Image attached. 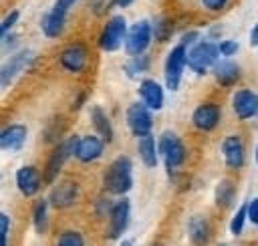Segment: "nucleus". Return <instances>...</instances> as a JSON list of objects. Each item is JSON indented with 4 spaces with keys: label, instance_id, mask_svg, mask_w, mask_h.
Returning <instances> with one entry per match:
<instances>
[{
    "label": "nucleus",
    "instance_id": "3",
    "mask_svg": "<svg viewBox=\"0 0 258 246\" xmlns=\"http://www.w3.org/2000/svg\"><path fill=\"white\" fill-rule=\"evenodd\" d=\"M218 54H220V46L210 42V40H202L191 44L189 52H187V65L191 67L194 73L204 75L210 67H216L218 63Z\"/></svg>",
    "mask_w": 258,
    "mask_h": 246
},
{
    "label": "nucleus",
    "instance_id": "9",
    "mask_svg": "<svg viewBox=\"0 0 258 246\" xmlns=\"http://www.w3.org/2000/svg\"><path fill=\"white\" fill-rule=\"evenodd\" d=\"M127 123H129V129H131L133 135H137V137L149 135L151 125H153L149 107L143 101L129 105V109H127Z\"/></svg>",
    "mask_w": 258,
    "mask_h": 246
},
{
    "label": "nucleus",
    "instance_id": "11",
    "mask_svg": "<svg viewBox=\"0 0 258 246\" xmlns=\"http://www.w3.org/2000/svg\"><path fill=\"white\" fill-rule=\"evenodd\" d=\"M87 60H89V54H87V48H85L83 42L69 44L60 52V58H58V63L62 65V69H67L71 73H81L87 67Z\"/></svg>",
    "mask_w": 258,
    "mask_h": 246
},
{
    "label": "nucleus",
    "instance_id": "14",
    "mask_svg": "<svg viewBox=\"0 0 258 246\" xmlns=\"http://www.w3.org/2000/svg\"><path fill=\"white\" fill-rule=\"evenodd\" d=\"M40 183H42V177H40V173H38L36 167H32V165H22V167L16 171V186H18V190L22 192V196H26V198L36 196L38 190H40Z\"/></svg>",
    "mask_w": 258,
    "mask_h": 246
},
{
    "label": "nucleus",
    "instance_id": "16",
    "mask_svg": "<svg viewBox=\"0 0 258 246\" xmlns=\"http://www.w3.org/2000/svg\"><path fill=\"white\" fill-rule=\"evenodd\" d=\"M32 52L30 50H22V52H18V54H14L12 58H8L4 65H2V69H0V85L2 87H8V83L12 81V79H16V75L32 60Z\"/></svg>",
    "mask_w": 258,
    "mask_h": 246
},
{
    "label": "nucleus",
    "instance_id": "17",
    "mask_svg": "<svg viewBox=\"0 0 258 246\" xmlns=\"http://www.w3.org/2000/svg\"><path fill=\"white\" fill-rule=\"evenodd\" d=\"M139 97L141 101L151 109V111H157L163 107L165 103V95H163V89L159 83L151 81V79H143L139 83Z\"/></svg>",
    "mask_w": 258,
    "mask_h": 246
},
{
    "label": "nucleus",
    "instance_id": "27",
    "mask_svg": "<svg viewBox=\"0 0 258 246\" xmlns=\"http://www.w3.org/2000/svg\"><path fill=\"white\" fill-rule=\"evenodd\" d=\"M54 246H87V242L79 230H64L58 234Z\"/></svg>",
    "mask_w": 258,
    "mask_h": 246
},
{
    "label": "nucleus",
    "instance_id": "40",
    "mask_svg": "<svg viewBox=\"0 0 258 246\" xmlns=\"http://www.w3.org/2000/svg\"><path fill=\"white\" fill-rule=\"evenodd\" d=\"M256 123H258V111H256Z\"/></svg>",
    "mask_w": 258,
    "mask_h": 246
},
{
    "label": "nucleus",
    "instance_id": "38",
    "mask_svg": "<svg viewBox=\"0 0 258 246\" xmlns=\"http://www.w3.org/2000/svg\"><path fill=\"white\" fill-rule=\"evenodd\" d=\"M121 246H133V242H131V240H125V242H123Z\"/></svg>",
    "mask_w": 258,
    "mask_h": 246
},
{
    "label": "nucleus",
    "instance_id": "12",
    "mask_svg": "<svg viewBox=\"0 0 258 246\" xmlns=\"http://www.w3.org/2000/svg\"><path fill=\"white\" fill-rule=\"evenodd\" d=\"M232 107H234V113L236 117L240 119H250V117H256V111H258V95L250 89H238L232 97Z\"/></svg>",
    "mask_w": 258,
    "mask_h": 246
},
{
    "label": "nucleus",
    "instance_id": "33",
    "mask_svg": "<svg viewBox=\"0 0 258 246\" xmlns=\"http://www.w3.org/2000/svg\"><path fill=\"white\" fill-rule=\"evenodd\" d=\"M202 4L208 8V10H220L228 4V0H202Z\"/></svg>",
    "mask_w": 258,
    "mask_h": 246
},
{
    "label": "nucleus",
    "instance_id": "28",
    "mask_svg": "<svg viewBox=\"0 0 258 246\" xmlns=\"http://www.w3.org/2000/svg\"><path fill=\"white\" fill-rule=\"evenodd\" d=\"M246 220H248V204H242V206L236 210L234 218L230 220V232H232V236H240V234L244 232Z\"/></svg>",
    "mask_w": 258,
    "mask_h": 246
},
{
    "label": "nucleus",
    "instance_id": "19",
    "mask_svg": "<svg viewBox=\"0 0 258 246\" xmlns=\"http://www.w3.org/2000/svg\"><path fill=\"white\" fill-rule=\"evenodd\" d=\"M79 198V186L73 181H62L60 186H56L50 194V204L54 208H69L77 202Z\"/></svg>",
    "mask_w": 258,
    "mask_h": 246
},
{
    "label": "nucleus",
    "instance_id": "4",
    "mask_svg": "<svg viewBox=\"0 0 258 246\" xmlns=\"http://www.w3.org/2000/svg\"><path fill=\"white\" fill-rule=\"evenodd\" d=\"M185 65H187V48H185V44L179 42L175 48H171V52L165 58V85H167V89H171V91L179 89Z\"/></svg>",
    "mask_w": 258,
    "mask_h": 246
},
{
    "label": "nucleus",
    "instance_id": "20",
    "mask_svg": "<svg viewBox=\"0 0 258 246\" xmlns=\"http://www.w3.org/2000/svg\"><path fill=\"white\" fill-rule=\"evenodd\" d=\"M26 139V127L20 123L8 125L0 133V147L2 149H20Z\"/></svg>",
    "mask_w": 258,
    "mask_h": 246
},
{
    "label": "nucleus",
    "instance_id": "15",
    "mask_svg": "<svg viewBox=\"0 0 258 246\" xmlns=\"http://www.w3.org/2000/svg\"><path fill=\"white\" fill-rule=\"evenodd\" d=\"M191 121L200 131H212L220 123V107L214 103H204L194 111Z\"/></svg>",
    "mask_w": 258,
    "mask_h": 246
},
{
    "label": "nucleus",
    "instance_id": "30",
    "mask_svg": "<svg viewBox=\"0 0 258 246\" xmlns=\"http://www.w3.org/2000/svg\"><path fill=\"white\" fill-rule=\"evenodd\" d=\"M8 230H10V218L8 214H0V236H2V246H8Z\"/></svg>",
    "mask_w": 258,
    "mask_h": 246
},
{
    "label": "nucleus",
    "instance_id": "37",
    "mask_svg": "<svg viewBox=\"0 0 258 246\" xmlns=\"http://www.w3.org/2000/svg\"><path fill=\"white\" fill-rule=\"evenodd\" d=\"M131 2H133V0H115V4H117V6H129Z\"/></svg>",
    "mask_w": 258,
    "mask_h": 246
},
{
    "label": "nucleus",
    "instance_id": "39",
    "mask_svg": "<svg viewBox=\"0 0 258 246\" xmlns=\"http://www.w3.org/2000/svg\"><path fill=\"white\" fill-rule=\"evenodd\" d=\"M254 157H256V165H258V145H256V151H254Z\"/></svg>",
    "mask_w": 258,
    "mask_h": 246
},
{
    "label": "nucleus",
    "instance_id": "32",
    "mask_svg": "<svg viewBox=\"0 0 258 246\" xmlns=\"http://www.w3.org/2000/svg\"><path fill=\"white\" fill-rule=\"evenodd\" d=\"M248 220L258 226V198H254L250 204H248Z\"/></svg>",
    "mask_w": 258,
    "mask_h": 246
},
{
    "label": "nucleus",
    "instance_id": "26",
    "mask_svg": "<svg viewBox=\"0 0 258 246\" xmlns=\"http://www.w3.org/2000/svg\"><path fill=\"white\" fill-rule=\"evenodd\" d=\"M234 194H236V188L232 181H228V179L220 181L216 188V204L220 208H228L234 202Z\"/></svg>",
    "mask_w": 258,
    "mask_h": 246
},
{
    "label": "nucleus",
    "instance_id": "31",
    "mask_svg": "<svg viewBox=\"0 0 258 246\" xmlns=\"http://www.w3.org/2000/svg\"><path fill=\"white\" fill-rule=\"evenodd\" d=\"M218 46H220V54H224V56H232V54L238 52V42L236 40H224Z\"/></svg>",
    "mask_w": 258,
    "mask_h": 246
},
{
    "label": "nucleus",
    "instance_id": "24",
    "mask_svg": "<svg viewBox=\"0 0 258 246\" xmlns=\"http://www.w3.org/2000/svg\"><path fill=\"white\" fill-rule=\"evenodd\" d=\"M187 232H189V238L194 244H204L210 236V224L206 222V218L202 216H196L189 220V226H187Z\"/></svg>",
    "mask_w": 258,
    "mask_h": 246
},
{
    "label": "nucleus",
    "instance_id": "25",
    "mask_svg": "<svg viewBox=\"0 0 258 246\" xmlns=\"http://www.w3.org/2000/svg\"><path fill=\"white\" fill-rule=\"evenodd\" d=\"M32 226L38 234L48 228V200H38L32 208Z\"/></svg>",
    "mask_w": 258,
    "mask_h": 246
},
{
    "label": "nucleus",
    "instance_id": "35",
    "mask_svg": "<svg viewBox=\"0 0 258 246\" xmlns=\"http://www.w3.org/2000/svg\"><path fill=\"white\" fill-rule=\"evenodd\" d=\"M75 2H77V0H56V4H54V6L67 12V10H69V8H71V6L75 4Z\"/></svg>",
    "mask_w": 258,
    "mask_h": 246
},
{
    "label": "nucleus",
    "instance_id": "13",
    "mask_svg": "<svg viewBox=\"0 0 258 246\" xmlns=\"http://www.w3.org/2000/svg\"><path fill=\"white\" fill-rule=\"evenodd\" d=\"M222 155L228 167L238 169L244 165V141L240 135H228L222 141Z\"/></svg>",
    "mask_w": 258,
    "mask_h": 246
},
{
    "label": "nucleus",
    "instance_id": "34",
    "mask_svg": "<svg viewBox=\"0 0 258 246\" xmlns=\"http://www.w3.org/2000/svg\"><path fill=\"white\" fill-rule=\"evenodd\" d=\"M141 69H147V60L137 58L135 63H131V69H127V73H129V75H133L135 71H141Z\"/></svg>",
    "mask_w": 258,
    "mask_h": 246
},
{
    "label": "nucleus",
    "instance_id": "7",
    "mask_svg": "<svg viewBox=\"0 0 258 246\" xmlns=\"http://www.w3.org/2000/svg\"><path fill=\"white\" fill-rule=\"evenodd\" d=\"M151 42V24L147 20H137L129 26L127 40H125V50L131 56H139L145 52V48Z\"/></svg>",
    "mask_w": 258,
    "mask_h": 246
},
{
    "label": "nucleus",
    "instance_id": "21",
    "mask_svg": "<svg viewBox=\"0 0 258 246\" xmlns=\"http://www.w3.org/2000/svg\"><path fill=\"white\" fill-rule=\"evenodd\" d=\"M214 77H216V81H218L220 85L230 87V85H234V83L240 79V67H238V63L224 58L222 63H216V67H214Z\"/></svg>",
    "mask_w": 258,
    "mask_h": 246
},
{
    "label": "nucleus",
    "instance_id": "22",
    "mask_svg": "<svg viewBox=\"0 0 258 246\" xmlns=\"http://www.w3.org/2000/svg\"><path fill=\"white\" fill-rule=\"evenodd\" d=\"M137 151H139V157H141V161L147 165V167H155L157 165V143H155V139L151 137V135H145V137H139V147H137Z\"/></svg>",
    "mask_w": 258,
    "mask_h": 246
},
{
    "label": "nucleus",
    "instance_id": "10",
    "mask_svg": "<svg viewBox=\"0 0 258 246\" xmlns=\"http://www.w3.org/2000/svg\"><path fill=\"white\" fill-rule=\"evenodd\" d=\"M105 149V139L99 135H83L77 139L75 143V159L81 163H91L93 159H97Z\"/></svg>",
    "mask_w": 258,
    "mask_h": 246
},
{
    "label": "nucleus",
    "instance_id": "2",
    "mask_svg": "<svg viewBox=\"0 0 258 246\" xmlns=\"http://www.w3.org/2000/svg\"><path fill=\"white\" fill-rule=\"evenodd\" d=\"M157 151H159V155L163 157L165 167H167L169 173H175V171L181 167L183 159H185L183 143H181V141L177 139V135L171 133V131L161 133V137H159V141H157Z\"/></svg>",
    "mask_w": 258,
    "mask_h": 246
},
{
    "label": "nucleus",
    "instance_id": "1",
    "mask_svg": "<svg viewBox=\"0 0 258 246\" xmlns=\"http://www.w3.org/2000/svg\"><path fill=\"white\" fill-rule=\"evenodd\" d=\"M131 183H133V163L129 157L119 155L117 159H113V163H109L103 175V186L109 194L123 196L131 190Z\"/></svg>",
    "mask_w": 258,
    "mask_h": 246
},
{
    "label": "nucleus",
    "instance_id": "8",
    "mask_svg": "<svg viewBox=\"0 0 258 246\" xmlns=\"http://www.w3.org/2000/svg\"><path fill=\"white\" fill-rule=\"evenodd\" d=\"M127 32H129V28L125 24V18L123 16H113L103 28V34H101V40H99L101 48L107 50V52L117 50L127 40Z\"/></svg>",
    "mask_w": 258,
    "mask_h": 246
},
{
    "label": "nucleus",
    "instance_id": "6",
    "mask_svg": "<svg viewBox=\"0 0 258 246\" xmlns=\"http://www.w3.org/2000/svg\"><path fill=\"white\" fill-rule=\"evenodd\" d=\"M129 216H131V204L125 198H121L119 202H115L109 208V226H107L109 240H117L125 234V230L129 226Z\"/></svg>",
    "mask_w": 258,
    "mask_h": 246
},
{
    "label": "nucleus",
    "instance_id": "18",
    "mask_svg": "<svg viewBox=\"0 0 258 246\" xmlns=\"http://www.w3.org/2000/svg\"><path fill=\"white\" fill-rule=\"evenodd\" d=\"M64 20H67V12L60 10V8H56V6H52V8L42 16V20H40V30H42V34H44L46 38H56V36H60L62 28H64Z\"/></svg>",
    "mask_w": 258,
    "mask_h": 246
},
{
    "label": "nucleus",
    "instance_id": "29",
    "mask_svg": "<svg viewBox=\"0 0 258 246\" xmlns=\"http://www.w3.org/2000/svg\"><path fill=\"white\" fill-rule=\"evenodd\" d=\"M18 18H20V12H18V10H10V12L6 14V18L2 20V24H0V34H6V32L18 22Z\"/></svg>",
    "mask_w": 258,
    "mask_h": 246
},
{
    "label": "nucleus",
    "instance_id": "36",
    "mask_svg": "<svg viewBox=\"0 0 258 246\" xmlns=\"http://www.w3.org/2000/svg\"><path fill=\"white\" fill-rule=\"evenodd\" d=\"M250 44L254 46V48H258V24L252 28V32H250Z\"/></svg>",
    "mask_w": 258,
    "mask_h": 246
},
{
    "label": "nucleus",
    "instance_id": "23",
    "mask_svg": "<svg viewBox=\"0 0 258 246\" xmlns=\"http://www.w3.org/2000/svg\"><path fill=\"white\" fill-rule=\"evenodd\" d=\"M91 121H93V125H95V129H97V135L103 137L105 143L113 139V129H111L109 117L103 113L101 107H93V109H91Z\"/></svg>",
    "mask_w": 258,
    "mask_h": 246
},
{
    "label": "nucleus",
    "instance_id": "5",
    "mask_svg": "<svg viewBox=\"0 0 258 246\" xmlns=\"http://www.w3.org/2000/svg\"><path fill=\"white\" fill-rule=\"evenodd\" d=\"M77 139H79V137L73 135V137H69L67 141H62L60 145H56V147L52 149V153H50V157H48V161H46V167H44V181H46V183H52V181L60 175L64 161H67L69 155H73V151H75Z\"/></svg>",
    "mask_w": 258,
    "mask_h": 246
}]
</instances>
